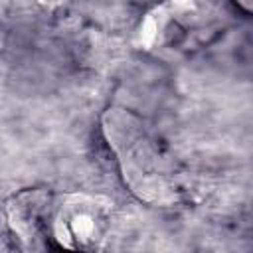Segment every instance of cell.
Segmentation results:
<instances>
[{"mask_svg": "<svg viewBox=\"0 0 253 253\" xmlns=\"http://www.w3.org/2000/svg\"><path fill=\"white\" fill-rule=\"evenodd\" d=\"M233 2H235L243 12H247V14L253 10V0H233Z\"/></svg>", "mask_w": 253, "mask_h": 253, "instance_id": "5", "label": "cell"}, {"mask_svg": "<svg viewBox=\"0 0 253 253\" xmlns=\"http://www.w3.org/2000/svg\"><path fill=\"white\" fill-rule=\"evenodd\" d=\"M101 128L128 190L146 204L162 202L168 194L166 176L144 123L128 109L111 107L101 119Z\"/></svg>", "mask_w": 253, "mask_h": 253, "instance_id": "1", "label": "cell"}, {"mask_svg": "<svg viewBox=\"0 0 253 253\" xmlns=\"http://www.w3.org/2000/svg\"><path fill=\"white\" fill-rule=\"evenodd\" d=\"M196 12L194 0H160L148 8L136 28V47L150 51L160 47L172 34V28L180 24L186 16Z\"/></svg>", "mask_w": 253, "mask_h": 253, "instance_id": "4", "label": "cell"}, {"mask_svg": "<svg viewBox=\"0 0 253 253\" xmlns=\"http://www.w3.org/2000/svg\"><path fill=\"white\" fill-rule=\"evenodd\" d=\"M55 196L45 190H24L16 194L8 208V225L26 247H47L49 215Z\"/></svg>", "mask_w": 253, "mask_h": 253, "instance_id": "3", "label": "cell"}, {"mask_svg": "<svg viewBox=\"0 0 253 253\" xmlns=\"http://www.w3.org/2000/svg\"><path fill=\"white\" fill-rule=\"evenodd\" d=\"M113 202L83 192L53 200L47 241L69 251H99L113 229Z\"/></svg>", "mask_w": 253, "mask_h": 253, "instance_id": "2", "label": "cell"}]
</instances>
